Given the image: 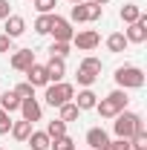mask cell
<instances>
[{
	"instance_id": "obj_30",
	"label": "cell",
	"mask_w": 147,
	"mask_h": 150,
	"mask_svg": "<svg viewBox=\"0 0 147 150\" xmlns=\"http://www.w3.org/2000/svg\"><path fill=\"white\" fill-rule=\"evenodd\" d=\"M32 3H35V9L40 15H52L55 12V0H32Z\"/></svg>"
},
{
	"instance_id": "obj_1",
	"label": "cell",
	"mask_w": 147,
	"mask_h": 150,
	"mask_svg": "<svg viewBox=\"0 0 147 150\" xmlns=\"http://www.w3.org/2000/svg\"><path fill=\"white\" fill-rule=\"evenodd\" d=\"M112 130H115V139H133L139 130H144V121L139 112H130V110H121L112 121Z\"/></svg>"
},
{
	"instance_id": "obj_23",
	"label": "cell",
	"mask_w": 147,
	"mask_h": 150,
	"mask_svg": "<svg viewBox=\"0 0 147 150\" xmlns=\"http://www.w3.org/2000/svg\"><path fill=\"white\" fill-rule=\"evenodd\" d=\"M55 15V12H52ZM52 15H40V18L35 20V32L37 35H49V29H52Z\"/></svg>"
},
{
	"instance_id": "obj_10",
	"label": "cell",
	"mask_w": 147,
	"mask_h": 150,
	"mask_svg": "<svg viewBox=\"0 0 147 150\" xmlns=\"http://www.w3.org/2000/svg\"><path fill=\"white\" fill-rule=\"evenodd\" d=\"M107 142H110V136H107L104 127H90L87 130V144H90V150H104Z\"/></svg>"
},
{
	"instance_id": "obj_12",
	"label": "cell",
	"mask_w": 147,
	"mask_h": 150,
	"mask_svg": "<svg viewBox=\"0 0 147 150\" xmlns=\"http://www.w3.org/2000/svg\"><path fill=\"white\" fill-rule=\"evenodd\" d=\"M46 72H49V84H55V81H64V75H66V64H64V58H52V55H49Z\"/></svg>"
},
{
	"instance_id": "obj_13",
	"label": "cell",
	"mask_w": 147,
	"mask_h": 150,
	"mask_svg": "<svg viewBox=\"0 0 147 150\" xmlns=\"http://www.w3.org/2000/svg\"><path fill=\"white\" fill-rule=\"evenodd\" d=\"M23 32H26V20L20 18V15H9V18H6V32H3V35H9L12 40H15V38H20Z\"/></svg>"
},
{
	"instance_id": "obj_33",
	"label": "cell",
	"mask_w": 147,
	"mask_h": 150,
	"mask_svg": "<svg viewBox=\"0 0 147 150\" xmlns=\"http://www.w3.org/2000/svg\"><path fill=\"white\" fill-rule=\"evenodd\" d=\"M104 150H130V142L127 139H115V142H107Z\"/></svg>"
},
{
	"instance_id": "obj_2",
	"label": "cell",
	"mask_w": 147,
	"mask_h": 150,
	"mask_svg": "<svg viewBox=\"0 0 147 150\" xmlns=\"http://www.w3.org/2000/svg\"><path fill=\"white\" fill-rule=\"evenodd\" d=\"M127 104H130L127 90H112L107 98H101V101L95 104V110H98L101 118H115L121 110H127Z\"/></svg>"
},
{
	"instance_id": "obj_34",
	"label": "cell",
	"mask_w": 147,
	"mask_h": 150,
	"mask_svg": "<svg viewBox=\"0 0 147 150\" xmlns=\"http://www.w3.org/2000/svg\"><path fill=\"white\" fill-rule=\"evenodd\" d=\"M0 52H12V38L0 32Z\"/></svg>"
},
{
	"instance_id": "obj_32",
	"label": "cell",
	"mask_w": 147,
	"mask_h": 150,
	"mask_svg": "<svg viewBox=\"0 0 147 150\" xmlns=\"http://www.w3.org/2000/svg\"><path fill=\"white\" fill-rule=\"evenodd\" d=\"M9 130H12V118H9L6 110H0V136H6Z\"/></svg>"
},
{
	"instance_id": "obj_18",
	"label": "cell",
	"mask_w": 147,
	"mask_h": 150,
	"mask_svg": "<svg viewBox=\"0 0 147 150\" xmlns=\"http://www.w3.org/2000/svg\"><path fill=\"white\" fill-rule=\"evenodd\" d=\"M130 43H127V38H124V32H112L110 38H107V49L110 52H124Z\"/></svg>"
},
{
	"instance_id": "obj_15",
	"label": "cell",
	"mask_w": 147,
	"mask_h": 150,
	"mask_svg": "<svg viewBox=\"0 0 147 150\" xmlns=\"http://www.w3.org/2000/svg\"><path fill=\"white\" fill-rule=\"evenodd\" d=\"M118 15H121V20H124V23H127V26H130V23H136V20L141 18L144 12H141V6H136V3H124Z\"/></svg>"
},
{
	"instance_id": "obj_36",
	"label": "cell",
	"mask_w": 147,
	"mask_h": 150,
	"mask_svg": "<svg viewBox=\"0 0 147 150\" xmlns=\"http://www.w3.org/2000/svg\"><path fill=\"white\" fill-rule=\"evenodd\" d=\"M92 3H98V6H107V3H110V0H92Z\"/></svg>"
},
{
	"instance_id": "obj_6",
	"label": "cell",
	"mask_w": 147,
	"mask_h": 150,
	"mask_svg": "<svg viewBox=\"0 0 147 150\" xmlns=\"http://www.w3.org/2000/svg\"><path fill=\"white\" fill-rule=\"evenodd\" d=\"M52 35H55V40H64V43H69L75 35V29H72V23L66 18H61V15H52V29H49Z\"/></svg>"
},
{
	"instance_id": "obj_8",
	"label": "cell",
	"mask_w": 147,
	"mask_h": 150,
	"mask_svg": "<svg viewBox=\"0 0 147 150\" xmlns=\"http://www.w3.org/2000/svg\"><path fill=\"white\" fill-rule=\"evenodd\" d=\"M26 84H32V87H49V72H46V67H43V64H32V67L26 69Z\"/></svg>"
},
{
	"instance_id": "obj_16",
	"label": "cell",
	"mask_w": 147,
	"mask_h": 150,
	"mask_svg": "<svg viewBox=\"0 0 147 150\" xmlns=\"http://www.w3.org/2000/svg\"><path fill=\"white\" fill-rule=\"evenodd\" d=\"M26 142H29V147H32V150H49V144H52V142H49V136H46L43 130H40V133L32 130Z\"/></svg>"
},
{
	"instance_id": "obj_22",
	"label": "cell",
	"mask_w": 147,
	"mask_h": 150,
	"mask_svg": "<svg viewBox=\"0 0 147 150\" xmlns=\"http://www.w3.org/2000/svg\"><path fill=\"white\" fill-rule=\"evenodd\" d=\"M69 20L72 23H87V3H75L69 9Z\"/></svg>"
},
{
	"instance_id": "obj_27",
	"label": "cell",
	"mask_w": 147,
	"mask_h": 150,
	"mask_svg": "<svg viewBox=\"0 0 147 150\" xmlns=\"http://www.w3.org/2000/svg\"><path fill=\"white\" fill-rule=\"evenodd\" d=\"M49 147H52V150H78V147H75V142L69 139V136H61V139H55Z\"/></svg>"
},
{
	"instance_id": "obj_5",
	"label": "cell",
	"mask_w": 147,
	"mask_h": 150,
	"mask_svg": "<svg viewBox=\"0 0 147 150\" xmlns=\"http://www.w3.org/2000/svg\"><path fill=\"white\" fill-rule=\"evenodd\" d=\"M69 43H75L81 52H90V49H95V46L101 43V35H98L95 29H81V32H75V35H72Z\"/></svg>"
},
{
	"instance_id": "obj_38",
	"label": "cell",
	"mask_w": 147,
	"mask_h": 150,
	"mask_svg": "<svg viewBox=\"0 0 147 150\" xmlns=\"http://www.w3.org/2000/svg\"><path fill=\"white\" fill-rule=\"evenodd\" d=\"M0 150H3V147H0Z\"/></svg>"
},
{
	"instance_id": "obj_37",
	"label": "cell",
	"mask_w": 147,
	"mask_h": 150,
	"mask_svg": "<svg viewBox=\"0 0 147 150\" xmlns=\"http://www.w3.org/2000/svg\"><path fill=\"white\" fill-rule=\"evenodd\" d=\"M69 3H72V6H75V3H87V0H69Z\"/></svg>"
},
{
	"instance_id": "obj_11",
	"label": "cell",
	"mask_w": 147,
	"mask_h": 150,
	"mask_svg": "<svg viewBox=\"0 0 147 150\" xmlns=\"http://www.w3.org/2000/svg\"><path fill=\"white\" fill-rule=\"evenodd\" d=\"M32 64H35V52L32 49H18L12 55V69H18V72H26Z\"/></svg>"
},
{
	"instance_id": "obj_28",
	"label": "cell",
	"mask_w": 147,
	"mask_h": 150,
	"mask_svg": "<svg viewBox=\"0 0 147 150\" xmlns=\"http://www.w3.org/2000/svg\"><path fill=\"white\" fill-rule=\"evenodd\" d=\"M104 18V6H98V3H87V20H101Z\"/></svg>"
},
{
	"instance_id": "obj_7",
	"label": "cell",
	"mask_w": 147,
	"mask_h": 150,
	"mask_svg": "<svg viewBox=\"0 0 147 150\" xmlns=\"http://www.w3.org/2000/svg\"><path fill=\"white\" fill-rule=\"evenodd\" d=\"M124 38H127V43H144L147 40V18L144 15L136 20V23H130V29L124 32Z\"/></svg>"
},
{
	"instance_id": "obj_20",
	"label": "cell",
	"mask_w": 147,
	"mask_h": 150,
	"mask_svg": "<svg viewBox=\"0 0 147 150\" xmlns=\"http://www.w3.org/2000/svg\"><path fill=\"white\" fill-rule=\"evenodd\" d=\"M46 136H49V142H55V139H61V136H66V121H61V118H55V121H49L46 124Z\"/></svg>"
},
{
	"instance_id": "obj_21",
	"label": "cell",
	"mask_w": 147,
	"mask_h": 150,
	"mask_svg": "<svg viewBox=\"0 0 147 150\" xmlns=\"http://www.w3.org/2000/svg\"><path fill=\"white\" fill-rule=\"evenodd\" d=\"M58 110H61V115H58L61 121H75V118H78V112H81L78 107H75V101H66V104H61Z\"/></svg>"
},
{
	"instance_id": "obj_17",
	"label": "cell",
	"mask_w": 147,
	"mask_h": 150,
	"mask_svg": "<svg viewBox=\"0 0 147 150\" xmlns=\"http://www.w3.org/2000/svg\"><path fill=\"white\" fill-rule=\"evenodd\" d=\"M0 110H6V112H15V110H20V98L15 95V90H12V93L6 90V93L0 95Z\"/></svg>"
},
{
	"instance_id": "obj_24",
	"label": "cell",
	"mask_w": 147,
	"mask_h": 150,
	"mask_svg": "<svg viewBox=\"0 0 147 150\" xmlns=\"http://www.w3.org/2000/svg\"><path fill=\"white\" fill-rule=\"evenodd\" d=\"M49 55H52V58H66V55H69V43H64V40H52Z\"/></svg>"
},
{
	"instance_id": "obj_3",
	"label": "cell",
	"mask_w": 147,
	"mask_h": 150,
	"mask_svg": "<svg viewBox=\"0 0 147 150\" xmlns=\"http://www.w3.org/2000/svg\"><path fill=\"white\" fill-rule=\"evenodd\" d=\"M115 84H118V90H141L144 87V72L139 67H118L115 69Z\"/></svg>"
},
{
	"instance_id": "obj_19",
	"label": "cell",
	"mask_w": 147,
	"mask_h": 150,
	"mask_svg": "<svg viewBox=\"0 0 147 150\" xmlns=\"http://www.w3.org/2000/svg\"><path fill=\"white\" fill-rule=\"evenodd\" d=\"M12 136H15V139H18V142H26V139H29V133H32V124H29V121H23V118H20V121H12Z\"/></svg>"
},
{
	"instance_id": "obj_35",
	"label": "cell",
	"mask_w": 147,
	"mask_h": 150,
	"mask_svg": "<svg viewBox=\"0 0 147 150\" xmlns=\"http://www.w3.org/2000/svg\"><path fill=\"white\" fill-rule=\"evenodd\" d=\"M12 15V6H9V0H0V20H6Z\"/></svg>"
},
{
	"instance_id": "obj_29",
	"label": "cell",
	"mask_w": 147,
	"mask_h": 150,
	"mask_svg": "<svg viewBox=\"0 0 147 150\" xmlns=\"http://www.w3.org/2000/svg\"><path fill=\"white\" fill-rule=\"evenodd\" d=\"M15 95H18V98H35V87L23 81V84H18V87H15Z\"/></svg>"
},
{
	"instance_id": "obj_31",
	"label": "cell",
	"mask_w": 147,
	"mask_h": 150,
	"mask_svg": "<svg viewBox=\"0 0 147 150\" xmlns=\"http://www.w3.org/2000/svg\"><path fill=\"white\" fill-rule=\"evenodd\" d=\"M95 78H98V75L87 72V69H78V84H81V87H92V84H95Z\"/></svg>"
},
{
	"instance_id": "obj_26",
	"label": "cell",
	"mask_w": 147,
	"mask_h": 150,
	"mask_svg": "<svg viewBox=\"0 0 147 150\" xmlns=\"http://www.w3.org/2000/svg\"><path fill=\"white\" fill-rule=\"evenodd\" d=\"M130 150H147V133L144 130H139L130 139Z\"/></svg>"
},
{
	"instance_id": "obj_25",
	"label": "cell",
	"mask_w": 147,
	"mask_h": 150,
	"mask_svg": "<svg viewBox=\"0 0 147 150\" xmlns=\"http://www.w3.org/2000/svg\"><path fill=\"white\" fill-rule=\"evenodd\" d=\"M78 69H87V72H92V75H101V61H98V58H84Z\"/></svg>"
},
{
	"instance_id": "obj_4",
	"label": "cell",
	"mask_w": 147,
	"mask_h": 150,
	"mask_svg": "<svg viewBox=\"0 0 147 150\" xmlns=\"http://www.w3.org/2000/svg\"><path fill=\"white\" fill-rule=\"evenodd\" d=\"M43 98H46L49 107H61V104H66V101L75 98V87L66 84V81H55L52 87H46V95Z\"/></svg>"
},
{
	"instance_id": "obj_14",
	"label": "cell",
	"mask_w": 147,
	"mask_h": 150,
	"mask_svg": "<svg viewBox=\"0 0 147 150\" xmlns=\"http://www.w3.org/2000/svg\"><path fill=\"white\" fill-rule=\"evenodd\" d=\"M95 104H98V95L92 93L90 87H84V90L78 93V98H75V107H78V110H95Z\"/></svg>"
},
{
	"instance_id": "obj_9",
	"label": "cell",
	"mask_w": 147,
	"mask_h": 150,
	"mask_svg": "<svg viewBox=\"0 0 147 150\" xmlns=\"http://www.w3.org/2000/svg\"><path fill=\"white\" fill-rule=\"evenodd\" d=\"M20 112H23V121H29V124L40 121V104H37V98H20Z\"/></svg>"
}]
</instances>
